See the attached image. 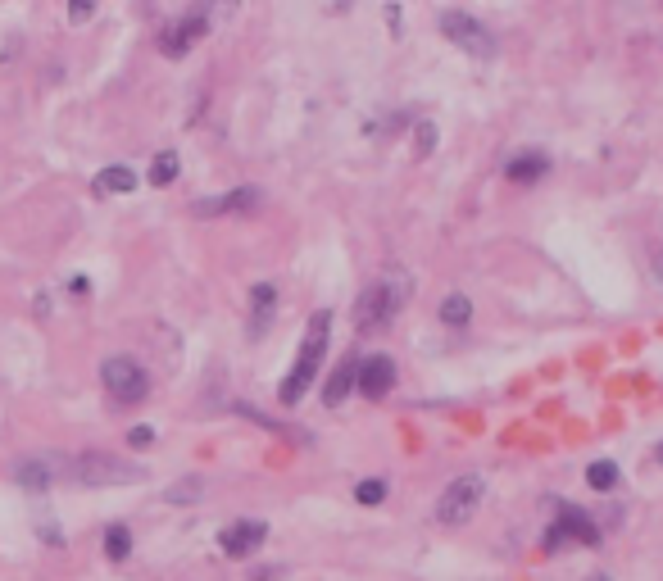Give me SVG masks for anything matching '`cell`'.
I'll list each match as a JSON object with an SVG mask.
<instances>
[{"label":"cell","mask_w":663,"mask_h":581,"mask_svg":"<svg viewBox=\"0 0 663 581\" xmlns=\"http://www.w3.org/2000/svg\"><path fill=\"white\" fill-rule=\"evenodd\" d=\"M327 336H332V314L318 309V314L309 318V327H305V341H300L296 364H291L287 382H282V404H300V400H305V391L314 386L318 368H323V359H327Z\"/></svg>","instance_id":"cell-1"},{"label":"cell","mask_w":663,"mask_h":581,"mask_svg":"<svg viewBox=\"0 0 663 581\" xmlns=\"http://www.w3.org/2000/svg\"><path fill=\"white\" fill-rule=\"evenodd\" d=\"M400 305H405V277H400V273L377 277L373 286L359 291L355 327H359V332H382V327H391V318L400 314Z\"/></svg>","instance_id":"cell-2"},{"label":"cell","mask_w":663,"mask_h":581,"mask_svg":"<svg viewBox=\"0 0 663 581\" xmlns=\"http://www.w3.org/2000/svg\"><path fill=\"white\" fill-rule=\"evenodd\" d=\"M100 382H105V391L119 404H141L150 395V373L128 355L105 359V364H100Z\"/></svg>","instance_id":"cell-3"},{"label":"cell","mask_w":663,"mask_h":581,"mask_svg":"<svg viewBox=\"0 0 663 581\" xmlns=\"http://www.w3.org/2000/svg\"><path fill=\"white\" fill-rule=\"evenodd\" d=\"M482 495H486V477H482V473L455 477V482L441 491V500H436V518L446 522V527H459V522H468V518L477 513Z\"/></svg>","instance_id":"cell-4"},{"label":"cell","mask_w":663,"mask_h":581,"mask_svg":"<svg viewBox=\"0 0 663 581\" xmlns=\"http://www.w3.org/2000/svg\"><path fill=\"white\" fill-rule=\"evenodd\" d=\"M205 32H209V0H196L182 19H173V23L159 28V50H164L169 60H182V55H187V50L196 46Z\"/></svg>","instance_id":"cell-5"},{"label":"cell","mask_w":663,"mask_h":581,"mask_svg":"<svg viewBox=\"0 0 663 581\" xmlns=\"http://www.w3.org/2000/svg\"><path fill=\"white\" fill-rule=\"evenodd\" d=\"M568 545H600V527L577 504H559V518L545 532V550H568Z\"/></svg>","instance_id":"cell-6"},{"label":"cell","mask_w":663,"mask_h":581,"mask_svg":"<svg viewBox=\"0 0 663 581\" xmlns=\"http://www.w3.org/2000/svg\"><path fill=\"white\" fill-rule=\"evenodd\" d=\"M441 32L455 41L459 50H468L473 60H491L495 55V37L473 19V14H459V10H446L441 14Z\"/></svg>","instance_id":"cell-7"},{"label":"cell","mask_w":663,"mask_h":581,"mask_svg":"<svg viewBox=\"0 0 663 581\" xmlns=\"http://www.w3.org/2000/svg\"><path fill=\"white\" fill-rule=\"evenodd\" d=\"M73 477L87 486H100V482H137V468H128L123 459L114 454H82L73 459Z\"/></svg>","instance_id":"cell-8"},{"label":"cell","mask_w":663,"mask_h":581,"mask_svg":"<svg viewBox=\"0 0 663 581\" xmlns=\"http://www.w3.org/2000/svg\"><path fill=\"white\" fill-rule=\"evenodd\" d=\"M264 541H268V522H259V518H241V522H232V527L218 532V545H223L228 559H250Z\"/></svg>","instance_id":"cell-9"},{"label":"cell","mask_w":663,"mask_h":581,"mask_svg":"<svg viewBox=\"0 0 663 581\" xmlns=\"http://www.w3.org/2000/svg\"><path fill=\"white\" fill-rule=\"evenodd\" d=\"M355 386L368 395V400H386V395L396 391V359H391V355L359 359V382Z\"/></svg>","instance_id":"cell-10"},{"label":"cell","mask_w":663,"mask_h":581,"mask_svg":"<svg viewBox=\"0 0 663 581\" xmlns=\"http://www.w3.org/2000/svg\"><path fill=\"white\" fill-rule=\"evenodd\" d=\"M259 191L255 187H237V191H223V196H214V200H196L191 205V214L196 218H218V214H255L259 209Z\"/></svg>","instance_id":"cell-11"},{"label":"cell","mask_w":663,"mask_h":581,"mask_svg":"<svg viewBox=\"0 0 663 581\" xmlns=\"http://www.w3.org/2000/svg\"><path fill=\"white\" fill-rule=\"evenodd\" d=\"M273 314H278V286H273V282L250 286V336H255V341L268 332Z\"/></svg>","instance_id":"cell-12"},{"label":"cell","mask_w":663,"mask_h":581,"mask_svg":"<svg viewBox=\"0 0 663 581\" xmlns=\"http://www.w3.org/2000/svg\"><path fill=\"white\" fill-rule=\"evenodd\" d=\"M509 182H523V187H532V182H541L545 173H550V155H541V150H523V155H514L505 164Z\"/></svg>","instance_id":"cell-13"},{"label":"cell","mask_w":663,"mask_h":581,"mask_svg":"<svg viewBox=\"0 0 663 581\" xmlns=\"http://www.w3.org/2000/svg\"><path fill=\"white\" fill-rule=\"evenodd\" d=\"M355 382H359V359H341L337 373L327 377V386H323V404H327V409H337V404L355 391Z\"/></svg>","instance_id":"cell-14"},{"label":"cell","mask_w":663,"mask_h":581,"mask_svg":"<svg viewBox=\"0 0 663 581\" xmlns=\"http://www.w3.org/2000/svg\"><path fill=\"white\" fill-rule=\"evenodd\" d=\"M137 187V178H132V168H100V178H96V191H105V196H128V191Z\"/></svg>","instance_id":"cell-15"},{"label":"cell","mask_w":663,"mask_h":581,"mask_svg":"<svg viewBox=\"0 0 663 581\" xmlns=\"http://www.w3.org/2000/svg\"><path fill=\"white\" fill-rule=\"evenodd\" d=\"M105 554L114 563H123L132 554V532L123 527V522H109V527H105Z\"/></svg>","instance_id":"cell-16"},{"label":"cell","mask_w":663,"mask_h":581,"mask_svg":"<svg viewBox=\"0 0 663 581\" xmlns=\"http://www.w3.org/2000/svg\"><path fill=\"white\" fill-rule=\"evenodd\" d=\"M468 318H473V305H468V296H446L441 300V323L446 327H468Z\"/></svg>","instance_id":"cell-17"},{"label":"cell","mask_w":663,"mask_h":581,"mask_svg":"<svg viewBox=\"0 0 663 581\" xmlns=\"http://www.w3.org/2000/svg\"><path fill=\"white\" fill-rule=\"evenodd\" d=\"M586 482H591V491H614L618 486V463L614 459H600L586 468Z\"/></svg>","instance_id":"cell-18"},{"label":"cell","mask_w":663,"mask_h":581,"mask_svg":"<svg viewBox=\"0 0 663 581\" xmlns=\"http://www.w3.org/2000/svg\"><path fill=\"white\" fill-rule=\"evenodd\" d=\"M173 178H178V155L164 150V155H155V164H150V182H155V187H169Z\"/></svg>","instance_id":"cell-19"},{"label":"cell","mask_w":663,"mask_h":581,"mask_svg":"<svg viewBox=\"0 0 663 581\" xmlns=\"http://www.w3.org/2000/svg\"><path fill=\"white\" fill-rule=\"evenodd\" d=\"M355 500L359 504H382L386 500V482H382V477H368V482H359L355 486Z\"/></svg>","instance_id":"cell-20"},{"label":"cell","mask_w":663,"mask_h":581,"mask_svg":"<svg viewBox=\"0 0 663 581\" xmlns=\"http://www.w3.org/2000/svg\"><path fill=\"white\" fill-rule=\"evenodd\" d=\"M19 482L23 486H50V473H46V463H19Z\"/></svg>","instance_id":"cell-21"},{"label":"cell","mask_w":663,"mask_h":581,"mask_svg":"<svg viewBox=\"0 0 663 581\" xmlns=\"http://www.w3.org/2000/svg\"><path fill=\"white\" fill-rule=\"evenodd\" d=\"M414 141H418V155H432V150H436V123H418V128H414Z\"/></svg>","instance_id":"cell-22"},{"label":"cell","mask_w":663,"mask_h":581,"mask_svg":"<svg viewBox=\"0 0 663 581\" xmlns=\"http://www.w3.org/2000/svg\"><path fill=\"white\" fill-rule=\"evenodd\" d=\"M196 495H200V477H191V482L173 486V491H169V500H173V504H182V500H196Z\"/></svg>","instance_id":"cell-23"},{"label":"cell","mask_w":663,"mask_h":581,"mask_svg":"<svg viewBox=\"0 0 663 581\" xmlns=\"http://www.w3.org/2000/svg\"><path fill=\"white\" fill-rule=\"evenodd\" d=\"M91 10H96L91 0H69V19H73V23H87V19H91Z\"/></svg>","instance_id":"cell-24"},{"label":"cell","mask_w":663,"mask_h":581,"mask_svg":"<svg viewBox=\"0 0 663 581\" xmlns=\"http://www.w3.org/2000/svg\"><path fill=\"white\" fill-rule=\"evenodd\" d=\"M128 441L137 445V450H146V445L155 441V432H150V427H132V432H128Z\"/></svg>","instance_id":"cell-25"},{"label":"cell","mask_w":663,"mask_h":581,"mask_svg":"<svg viewBox=\"0 0 663 581\" xmlns=\"http://www.w3.org/2000/svg\"><path fill=\"white\" fill-rule=\"evenodd\" d=\"M654 459H659V463H663V445H659V450H654Z\"/></svg>","instance_id":"cell-26"},{"label":"cell","mask_w":663,"mask_h":581,"mask_svg":"<svg viewBox=\"0 0 663 581\" xmlns=\"http://www.w3.org/2000/svg\"><path fill=\"white\" fill-rule=\"evenodd\" d=\"M586 581H609V577H586Z\"/></svg>","instance_id":"cell-27"}]
</instances>
